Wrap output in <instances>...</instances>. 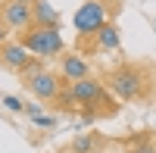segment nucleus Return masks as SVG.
I'll list each match as a JSON object with an SVG mask.
<instances>
[{"label":"nucleus","mask_w":156,"mask_h":153,"mask_svg":"<svg viewBox=\"0 0 156 153\" xmlns=\"http://www.w3.org/2000/svg\"><path fill=\"white\" fill-rule=\"evenodd\" d=\"M106 22H109V6H106V0H84V3L75 9V16H72L75 34H78V47H81V50H87V44L97 47L94 37H97V31H100ZM81 50H78V53H81Z\"/></svg>","instance_id":"obj_1"},{"label":"nucleus","mask_w":156,"mask_h":153,"mask_svg":"<svg viewBox=\"0 0 156 153\" xmlns=\"http://www.w3.org/2000/svg\"><path fill=\"white\" fill-rule=\"evenodd\" d=\"M106 87L122 100H137L147 91V72L140 66H134V62H125V66L112 69L106 75Z\"/></svg>","instance_id":"obj_2"},{"label":"nucleus","mask_w":156,"mask_h":153,"mask_svg":"<svg viewBox=\"0 0 156 153\" xmlns=\"http://www.w3.org/2000/svg\"><path fill=\"white\" fill-rule=\"evenodd\" d=\"M22 44L37 59H53V56H59L66 50V41H62L59 28H31V31L22 34Z\"/></svg>","instance_id":"obj_3"},{"label":"nucleus","mask_w":156,"mask_h":153,"mask_svg":"<svg viewBox=\"0 0 156 153\" xmlns=\"http://www.w3.org/2000/svg\"><path fill=\"white\" fill-rule=\"evenodd\" d=\"M0 25L6 31H31L34 28V12L31 3H19V0H6L0 3Z\"/></svg>","instance_id":"obj_4"},{"label":"nucleus","mask_w":156,"mask_h":153,"mask_svg":"<svg viewBox=\"0 0 156 153\" xmlns=\"http://www.w3.org/2000/svg\"><path fill=\"white\" fill-rule=\"evenodd\" d=\"M69 91H72V100H75V109H97V103H109L106 87H103V81L94 78V75L69 84Z\"/></svg>","instance_id":"obj_5"},{"label":"nucleus","mask_w":156,"mask_h":153,"mask_svg":"<svg viewBox=\"0 0 156 153\" xmlns=\"http://www.w3.org/2000/svg\"><path fill=\"white\" fill-rule=\"evenodd\" d=\"M25 87L31 91L34 100H41V103H53V100L59 97V91L66 87V81H62V75H59V72L44 69V72H37L34 78L25 81Z\"/></svg>","instance_id":"obj_6"},{"label":"nucleus","mask_w":156,"mask_h":153,"mask_svg":"<svg viewBox=\"0 0 156 153\" xmlns=\"http://www.w3.org/2000/svg\"><path fill=\"white\" fill-rule=\"evenodd\" d=\"M59 75L66 84H75L81 78H90V62L84 53H78V50H72V53H62L59 56Z\"/></svg>","instance_id":"obj_7"},{"label":"nucleus","mask_w":156,"mask_h":153,"mask_svg":"<svg viewBox=\"0 0 156 153\" xmlns=\"http://www.w3.org/2000/svg\"><path fill=\"white\" fill-rule=\"evenodd\" d=\"M31 59L34 56L28 53V47H25L22 41H6L3 47H0V66H6L9 72H22Z\"/></svg>","instance_id":"obj_8"},{"label":"nucleus","mask_w":156,"mask_h":153,"mask_svg":"<svg viewBox=\"0 0 156 153\" xmlns=\"http://www.w3.org/2000/svg\"><path fill=\"white\" fill-rule=\"evenodd\" d=\"M31 12H34V28H59V9L50 0H34Z\"/></svg>","instance_id":"obj_9"},{"label":"nucleus","mask_w":156,"mask_h":153,"mask_svg":"<svg viewBox=\"0 0 156 153\" xmlns=\"http://www.w3.org/2000/svg\"><path fill=\"white\" fill-rule=\"evenodd\" d=\"M94 44H97L100 50H119V47H122V31H119V25H115V22H106V25L97 31Z\"/></svg>","instance_id":"obj_10"},{"label":"nucleus","mask_w":156,"mask_h":153,"mask_svg":"<svg viewBox=\"0 0 156 153\" xmlns=\"http://www.w3.org/2000/svg\"><path fill=\"white\" fill-rule=\"evenodd\" d=\"M72 153H97V137L94 134H78L72 141Z\"/></svg>","instance_id":"obj_11"},{"label":"nucleus","mask_w":156,"mask_h":153,"mask_svg":"<svg viewBox=\"0 0 156 153\" xmlns=\"http://www.w3.org/2000/svg\"><path fill=\"white\" fill-rule=\"evenodd\" d=\"M0 103H3L6 112H25V100L16 97V94H3V100H0Z\"/></svg>","instance_id":"obj_12"},{"label":"nucleus","mask_w":156,"mask_h":153,"mask_svg":"<svg viewBox=\"0 0 156 153\" xmlns=\"http://www.w3.org/2000/svg\"><path fill=\"white\" fill-rule=\"evenodd\" d=\"M37 72H44V59H37V56H34V59L28 62V66H25V69H22V78H25V81H28V78H34V75H37Z\"/></svg>","instance_id":"obj_13"},{"label":"nucleus","mask_w":156,"mask_h":153,"mask_svg":"<svg viewBox=\"0 0 156 153\" xmlns=\"http://www.w3.org/2000/svg\"><path fill=\"white\" fill-rule=\"evenodd\" d=\"M31 122L37 125V128H56V125H59V119H56V116H47V112H41V116H34Z\"/></svg>","instance_id":"obj_14"},{"label":"nucleus","mask_w":156,"mask_h":153,"mask_svg":"<svg viewBox=\"0 0 156 153\" xmlns=\"http://www.w3.org/2000/svg\"><path fill=\"white\" fill-rule=\"evenodd\" d=\"M25 112H28V119H34V116H41V100H34V103H25Z\"/></svg>","instance_id":"obj_15"},{"label":"nucleus","mask_w":156,"mask_h":153,"mask_svg":"<svg viewBox=\"0 0 156 153\" xmlns=\"http://www.w3.org/2000/svg\"><path fill=\"white\" fill-rule=\"evenodd\" d=\"M128 153H156V147L144 141V144H134V147H131V150H128Z\"/></svg>","instance_id":"obj_16"},{"label":"nucleus","mask_w":156,"mask_h":153,"mask_svg":"<svg viewBox=\"0 0 156 153\" xmlns=\"http://www.w3.org/2000/svg\"><path fill=\"white\" fill-rule=\"evenodd\" d=\"M6 41H9V31H6V28H3V25H0V47H3V44H6Z\"/></svg>","instance_id":"obj_17"},{"label":"nucleus","mask_w":156,"mask_h":153,"mask_svg":"<svg viewBox=\"0 0 156 153\" xmlns=\"http://www.w3.org/2000/svg\"><path fill=\"white\" fill-rule=\"evenodd\" d=\"M19 3H34V0H19Z\"/></svg>","instance_id":"obj_18"},{"label":"nucleus","mask_w":156,"mask_h":153,"mask_svg":"<svg viewBox=\"0 0 156 153\" xmlns=\"http://www.w3.org/2000/svg\"><path fill=\"white\" fill-rule=\"evenodd\" d=\"M153 28H156V19H153Z\"/></svg>","instance_id":"obj_19"}]
</instances>
